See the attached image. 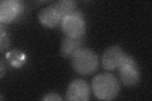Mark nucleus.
Masks as SVG:
<instances>
[{"mask_svg":"<svg viewBox=\"0 0 152 101\" xmlns=\"http://www.w3.org/2000/svg\"><path fill=\"white\" fill-rule=\"evenodd\" d=\"M83 38H72L67 36L63 39L61 42L60 52L64 57H72L82 44Z\"/></svg>","mask_w":152,"mask_h":101,"instance_id":"obj_9","label":"nucleus"},{"mask_svg":"<svg viewBox=\"0 0 152 101\" xmlns=\"http://www.w3.org/2000/svg\"><path fill=\"white\" fill-rule=\"evenodd\" d=\"M42 100L43 101H51V100H56V101H60L62 100L60 95L55 94V93H49L43 96L42 99Z\"/></svg>","mask_w":152,"mask_h":101,"instance_id":"obj_13","label":"nucleus"},{"mask_svg":"<svg viewBox=\"0 0 152 101\" xmlns=\"http://www.w3.org/2000/svg\"><path fill=\"white\" fill-rule=\"evenodd\" d=\"M23 4L17 0H3L0 2V21L9 23L15 20L23 11Z\"/></svg>","mask_w":152,"mask_h":101,"instance_id":"obj_5","label":"nucleus"},{"mask_svg":"<svg viewBox=\"0 0 152 101\" xmlns=\"http://www.w3.org/2000/svg\"><path fill=\"white\" fill-rule=\"evenodd\" d=\"M38 18L42 25L48 28L56 27L62 20L60 13L53 5L42 8L39 13Z\"/></svg>","mask_w":152,"mask_h":101,"instance_id":"obj_8","label":"nucleus"},{"mask_svg":"<svg viewBox=\"0 0 152 101\" xmlns=\"http://www.w3.org/2000/svg\"><path fill=\"white\" fill-rule=\"evenodd\" d=\"M90 89L85 80L77 78L71 82L66 90V100L71 101H87L89 99Z\"/></svg>","mask_w":152,"mask_h":101,"instance_id":"obj_6","label":"nucleus"},{"mask_svg":"<svg viewBox=\"0 0 152 101\" xmlns=\"http://www.w3.org/2000/svg\"><path fill=\"white\" fill-rule=\"evenodd\" d=\"M53 6L57 9L61 18L63 19L66 15L75 11L76 3L75 1H70V0H64V1L56 2L53 4Z\"/></svg>","mask_w":152,"mask_h":101,"instance_id":"obj_11","label":"nucleus"},{"mask_svg":"<svg viewBox=\"0 0 152 101\" xmlns=\"http://www.w3.org/2000/svg\"><path fill=\"white\" fill-rule=\"evenodd\" d=\"M6 57L9 63L15 68L22 66L26 61V55L18 49H13L7 53Z\"/></svg>","mask_w":152,"mask_h":101,"instance_id":"obj_10","label":"nucleus"},{"mask_svg":"<svg viewBox=\"0 0 152 101\" xmlns=\"http://www.w3.org/2000/svg\"><path fill=\"white\" fill-rule=\"evenodd\" d=\"M126 54L122 48L118 46L109 47L104 51L102 56V62L104 69L113 70L117 68Z\"/></svg>","mask_w":152,"mask_h":101,"instance_id":"obj_7","label":"nucleus"},{"mask_svg":"<svg viewBox=\"0 0 152 101\" xmlns=\"http://www.w3.org/2000/svg\"><path fill=\"white\" fill-rule=\"evenodd\" d=\"M0 27V49L3 52L4 49H6L9 46L10 41L7 33L5 30H4L2 24H1Z\"/></svg>","mask_w":152,"mask_h":101,"instance_id":"obj_12","label":"nucleus"},{"mask_svg":"<svg viewBox=\"0 0 152 101\" xmlns=\"http://www.w3.org/2000/svg\"><path fill=\"white\" fill-rule=\"evenodd\" d=\"M92 90L99 100H110L118 96L120 85L115 76L109 73H103L93 78Z\"/></svg>","mask_w":152,"mask_h":101,"instance_id":"obj_1","label":"nucleus"},{"mask_svg":"<svg viewBox=\"0 0 152 101\" xmlns=\"http://www.w3.org/2000/svg\"><path fill=\"white\" fill-rule=\"evenodd\" d=\"M122 83L127 86L136 85L140 79V73L136 61L129 55L126 54L118 67Z\"/></svg>","mask_w":152,"mask_h":101,"instance_id":"obj_4","label":"nucleus"},{"mask_svg":"<svg viewBox=\"0 0 152 101\" xmlns=\"http://www.w3.org/2000/svg\"><path fill=\"white\" fill-rule=\"evenodd\" d=\"M71 59L73 69L80 75L92 74L98 68V56L88 48H79L73 54Z\"/></svg>","mask_w":152,"mask_h":101,"instance_id":"obj_2","label":"nucleus"},{"mask_svg":"<svg viewBox=\"0 0 152 101\" xmlns=\"http://www.w3.org/2000/svg\"><path fill=\"white\" fill-rule=\"evenodd\" d=\"M3 62L1 61V66H0V68H1V70H0V71H1V78L3 77Z\"/></svg>","mask_w":152,"mask_h":101,"instance_id":"obj_14","label":"nucleus"},{"mask_svg":"<svg viewBox=\"0 0 152 101\" xmlns=\"http://www.w3.org/2000/svg\"><path fill=\"white\" fill-rule=\"evenodd\" d=\"M61 27L66 36L82 38L86 32V23L83 15L75 10L66 15L61 20Z\"/></svg>","mask_w":152,"mask_h":101,"instance_id":"obj_3","label":"nucleus"}]
</instances>
